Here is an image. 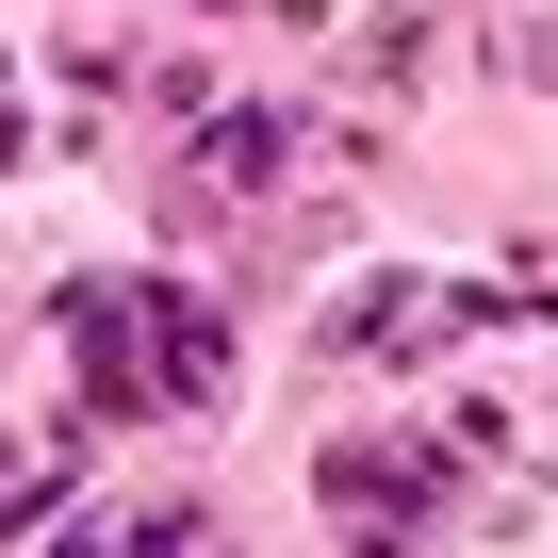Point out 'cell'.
Returning a JSON list of instances; mask_svg holds the SVG:
<instances>
[{"instance_id": "1", "label": "cell", "mask_w": 558, "mask_h": 558, "mask_svg": "<svg viewBox=\"0 0 558 558\" xmlns=\"http://www.w3.org/2000/svg\"><path fill=\"white\" fill-rule=\"evenodd\" d=\"M66 329H83V395L99 411H214L230 395V329L181 279H99V296H66Z\"/></svg>"}, {"instance_id": "2", "label": "cell", "mask_w": 558, "mask_h": 558, "mask_svg": "<svg viewBox=\"0 0 558 558\" xmlns=\"http://www.w3.org/2000/svg\"><path fill=\"white\" fill-rule=\"evenodd\" d=\"M329 509L362 525V558H395V525L444 509V444H329Z\"/></svg>"}, {"instance_id": "3", "label": "cell", "mask_w": 558, "mask_h": 558, "mask_svg": "<svg viewBox=\"0 0 558 558\" xmlns=\"http://www.w3.org/2000/svg\"><path fill=\"white\" fill-rule=\"evenodd\" d=\"M460 313H476V296H444V279H378V296H345V345H362V362H427Z\"/></svg>"}, {"instance_id": "4", "label": "cell", "mask_w": 558, "mask_h": 558, "mask_svg": "<svg viewBox=\"0 0 558 558\" xmlns=\"http://www.w3.org/2000/svg\"><path fill=\"white\" fill-rule=\"evenodd\" d=\"M279 148H296L279 116H214V132H197V181H214V197H230V181H279Z\"/></svg>"}, {"instance_id": "5", "label": "cell", "mask_w": 558, "mask_h": 558, "mask_svg": "<svg viewBox=\"0 0 558 558\" xmlns=\"http://www.w3.org/2000/svg\"><path fill=\"white\" fill-rule=\"evenodd\" d=\"M50 493H66V444H0V525H50Z\"/></svg>"}, {"instance_id": "6", "label": "cell", "mask_w": 558, "mask_h": 558, "mask_svg": "<svg viewBox=\"0 0 558 558\" xmlns=\"http://www.w3.org/2000/svg\"><path fill=\"white\" fill-rule=\"evenodd\" d=\"M116 558H230V542H214L197 509H132V525H116Z\"/></svg>"}]
</instances>
